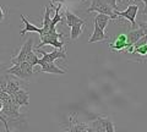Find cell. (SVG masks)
Segmentation results:
<instances>
[{
    "label": "cell",
    "mask_w": 147,
    "mask_h": 132,
    "mask_svg": "<svg viewBox=\"0 0 147 132\" xmlns=\"http://www.w3.org/2000/svg\"><path fill=\"white\" fill-rule=\"evenodd\" d=\"M40 37V43L39 45H37V48H42L44 45H52V47L57 48V49H63L65 43L63 42L64 38V33L63 32H58L57 29H50L44 33Z\"/></svg>",
    "instance_id": "cell-1"
},
{
    "label": "cell",
    "mask_w": 147,
    "mask_h": 132,
    "mask_svg": "<svg viewBox=\"0 0 147 132\" xmlns=\"http://www.w3.org/2000/svg\"><path fill=\"white\" fill-rule=\"evenodd\" d=\"M6 72L22 81H27L33 76V65L28 61H24L17 65H12L10 69H6Z\"/></svg>",
    "instance_id": "cell-2"
},
{
    "label": "cell",
    "mask_w": 147,
    "mask_h": 132,
    "mask_svg": "<svg viewBox=\"0 0 147 132\" xmlns=\"http://www.w3.org/2000/svg\"><path fill=\"white\" fill-rule=\"evenodd\" d=\"M87 12H97V13H104L112 17V20L118 19V15L115 10L109 6L104 0H92L91 1V6L87 9Z\"/></svg>",
    "instance_id": "cell-3"
},
{
    "label": "cell",
    "mask_w": 147,
    "mask_h": 132,
    "mask_svg": "<svg viewBox=\"0 0 147 132\" xmlns=\"http://www.w3.org/2000/svg\"><path fill=\"white\" fill-rule=\"evenodd\" d=\"M91 130L92 132H114L115 127L109 116H98L94 121H92Z\"/></svg>",
    "instance_id": "cell-4"
},
{
    "label": "cell",
    "mask_w": 147,
    "mask_h": 132,
    "mask_svg": "<svg viewBox=\"0 0 147 132\" xmlns=\"http://www.w3.org/2000/svg\"><path fill=\"white\" fill-rule=\"evenodd\" d=\"M34 52L36 53H39L42 54V58L39 59V64L40 62H44V61H55L57 59H64V60H66V49L63 48V49H57L55 48V50L52 52V53H45L43 50H40V48H34ZM38 64V65H39Z\"/></svg>",
    "instance_id": "cell-5"
},
{
    "label": "cell",
    "mask_w": 147,
    "mask_h": 132,
    "mask_svg": "<svg viewBox=\"0 0 147 132\" xmlns=\"http://www.w3.org/2000/svg\"><path fill=\"white\" fill-rule=\"evenodd\" d=\"M32 50H33V38H28L24 43V45L21 47L17 55L11 56V64L12 65H17V64H21V62L26 61L27 55H28Z\"/></svg>",
    "instance_id": "cell-6"
},
{
    "label": "cell",
    "mask_w": 147,
    "mask_h": 132,
    "mask_svg": "<svg viewBox=\"0 0 147 132\" xmlns=\"http://www.w3.org/2000/svg\"><path fill=\"white\" fill-rule=\"evenodd\" d=\"M117 15H118V19L121 17V19H125L129 22H131V28H136V16H137V12H139V5L136 4H132V5H129L126 10L124 11H118L115 10Z\"/></svg>",
    "instance_id": "cell-7"
},
{
    "label": "cell",
    "mask_w": 147,
    "mask_h": 132,
    "mask_svg": "<svg viewBox=\"0 0 147 132\" xmlns=\"http://www.w3.org/2000/svg\"><path fill=\"white\" fill-rule=\"evenodd\" d=\"M11 98H12L13 103L20 108L21 107H27L28 103H30V94H28V92H27V89H25L24 87H21L13 94H11Z\"/></svg>",
    "instance_id": "cell-8"
},
{
    "label": "cell",
    "mask_w": 147,
    "mask_h": 132,
    "mask_svg": "<svg viewBox=\"0 0 147 132\" xmlns=\"http://www.w3.org/2000/svg\"><path fill=\"white\" fill-rule=\"evenodd\" d=\"M69 131L71 132H86V131H91V126L86 125V124H82V122L77 121V117L76 115L70 116L69 117Z\"/></svg>",
    "instance_id": "cell-9"
},
{
    "label": "cell",
    "mask_w": 147,
    "mask_h": 132,
    "mask_svg": "<svg viewBox=\"0 0 147 132\" xmlns=\"http://www.w3.org/2000/svg\"><path fill=\"white\" fill-rule=\"evenodd\" d=\"M40 72H47V74H55V75H65L66 71L61 70L54 64V61H44L40 62Z\"/></svg>",
    "instance_id": "cell-10"
},
{
    "label": "cell",
    "mask_w": 147,
    "mask_h": 132,
    "mask_svg": "<svg viewBox=\"0 0 147 132\" xmlns=\"http://www.w3.org/2000/svg\"><path fill=\"white\" fill-rule=\"evenodd\" d=\"M144 36H146V34H145V32H144V29H142L141 27H139V28H132L131 31H129L127 34H126V38H127V48H126V50L129 48H131L132 45H134L141 37H144Z\"/></svg>",
    "instance_id": "cell-11"
},
{
    "label": "cell",
    "mask_w": 147,
    "mask_h": 132,
    "mask_svg": "<svg viewBox=\"0 0 147 132\" xmlns=\"http://www.w3.org/2000/svg\"><path fill=\"white\" fill-rule=\"evenodd\" d=\"M109 48L114 52H121L124 49L127 48V38H126V34L120 33L115 38V40L112 43H109Z\"/></svg>",
    "instance_id": "cell-12"
},
{
    "label": "cell",
    "mask_w": 147,
    "mask_h": 132,
    "mask_svg": "<svg viewBox=\"0 0 147 132\" xmlns=\"http://www.w3.org/2000/svg\"><path fill=\"white\" fill-rule=\"evenodd\" d=\"M94 25V31L92 33L91 38L88 39V44H92V43H96V42H103V40L107 39V34H105L104 29H102L98 25Z\"/></svg>",
    "instance_id": "cell-13"
},
{
    "label": "cell",
    "mask_w": 147,
    "mask_h": 132,
    "mask_svg": "<svg viewBox=\"0 0 147 132\" xmlns=\"http://www.w3.org/2000/svg\"><path fill=\"white\" fill-rule=\"evenodd\" d=\"M20 17H21V20H22V22H24V25H25V28L22 31H20L21 37H24L25 33H27V32H36V33H38V34L42 32V28H38V27L34 26L33 23H31V22L27 20L24 15H20Z\"/></svg>",
    "instance_id": "cell-14"
},
{
    "label": "cell",
    "mask_w": 147,
    "mask_h": 132,
    "mask_svg": "<svg viewBox=\"0 0 147 132\" xmlns=\"http://www.w3.org/2000/svg\"><path fill=\"white\" fill-rule=\"evenodd\" d=\"M64 15H65V19H66V26L70 27V28L76 23H86L81 17L76 16L75 13H72L70 10H67V9L65 10V12H64Z\"/></svg>",
    "instance_id": "cell-15"
},
{
    "label": "cell",
    "mask_w": 147,
    "mask_h": 132,
    "mask_svg": "<svg viewBox=\"0 0 147 132\" xmlns=\"http://www.w3.org/2000/svg\"><path fill=\"white\" fill-rule=\"evenodd\" d=\"M54 9H55V13H54V17L52 19V22H50V26H49L50 29H57V28H55V27H57V25L59 23V22L63 21V13H61L63 4L59 3L58 6L54 7Z\"/></svg>",
    "instance_id": "cell-16"
},
{
    "label": "cell",
    "mask_w": 147,
    "mask_h": 132,
    "mask_svg": "<svg viewBox=\"0 0 147 132\" xmlns=\"http://www.w3.org/2000/svg\"><path fill=\"white\" fill-rule=\"evenodd\" d=\"M110 20H112V17H110V16H108V15H104V13H98V15L94 17L93 23L98 25V26L100 27V28L104 29L105 27H107L108 22H109Z\"/></svg>",
    "instance_id": "cell-17"
},
{
    "label": "cell",
    "mask_w": 147,
    "mask_h": 132,
    "mask_svg": "<svg viewBox=\"0 0 147 132\" xmlns=\"http://www.w3.org/2000/svg\"><path fill=\"white\" fill-rule=\"evenodd\" d=\"M86 23H76L71 27L70 31V39L71 40H76L79 39V37L82 34V31H84V27Z\"/></svg>",
    "instance_id": "cell-18"
},
{
    "label": "cell",
    "mask_w": 147,
    "mask_h": 132,
    "mask_svg": "<svg viewBox=\"0 0 147 132\" xmlns=\"http://www.w3.org/2000/svg\"><path fill=\"white\" fill-rule=\"evenodd\" d=\"M132 54H139L141 56H146L147 55V42L139 45V47H135L132 48Z\"/></svg>",
    "instance_id": "cell-19"
},
{
    "label": "cell",
    "mask_w": 147,
    "mask_h": 132,
    "mask_svg": "<svg viewBox=\"0 0 147 132\" xmlns=\"http://www.w3.org/2000/svg\"><path fill=\"white\" fill-rule=\"evenodd\" d=\"M104 1L107 3L109 6H112L114 10H117V7H118V5H117V0H104Z\"/></svg>",
    "instance_id": "cell-20"
},
{
    "label": "cell",
    "mask_w": 147,
    "mask_h": 132,
    "mask_svg": "<svg viewBox=\"0 0 147 132\" xmlns=\"http://www.w3.org/2000/svg\"><path fill=\"white\" fill-rule=\"evenodd\" d=\"M139 26L141 27L142 29H144V32H145V34L147 36V22H140L139 23Z\"/></svg>",
    "instance_id": "cell-21"
},
{
    "label": "cell",
    "mask_w": 147,
    "mask_h": 132,
    "mask_svg": "<svg viewBox=\"0 0 147 132\" xmlns=\"http://www.w3.org/2000/svg\"><path fill=\"white\" fill-rule=\"evenodd\" d=\"M64 1H65V0H50V7L54 9V7H55L54 4H55V3H58V4H59V3H61V4H63Z\"/></svg>",
    "instance_id": "cell-22"
},
{
    "label": "cell",
    "mask_w": 147,
    "mask_h": 132,
    "mask_svg": "<svg viewBox=\"0 0 147 132\" xmlns=\"http://www.w3.org/2000/svg\"><path fill=\"white\" fill-rule=\"evenodd\" d=\"M4 17H5V12H4V9L0 6V22L4 20Z\"/></svg>",
    "instance_id": "cell-23"
},
{
    "label": "cell",
    "mask_w": 147,
    "mask_h": 132,
    "mask_svg": "<svg viewBox=\"0 0 147 132\" xmlns=\"http://www.w3.org/2000/svg\"><path fill=\"white\" fill-rule=\"evenodd\" d=\"M144 1V4H145V7H144V10H142V13L144 15H147V0H142Z\"/></svg>",
    "instance_id": "cell-24"
},
{
    "label": "cell",
    "mask_w": 147,
    "mask_h": 132,
    "mask_svg": "<svg viewBox=\"0 0 147 132\" xmlns=\"http://www.w3.org/2000/svg\"><path fill=\"white\" fill-rule=\"evenodd\" d=\"M132 1H136V0H132ZM117 3H121V0H117Z\"/></svg>",
    "instance_id": "cell-25"
}]
</instances>
